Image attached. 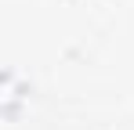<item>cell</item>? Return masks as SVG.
<instances>
[{"label": "cell", "mask_w": 134, "mask_h": 130, "mask_svg": "<svg viewBox=\"0 0 134 130\" xmlns=\"http://www.w3.org/2000/svg\"><path fill=\"white\" fill-rule=\"evenodd\" d=\"M18 101H22L18 76H15V72H4V116H7V119L18 116Z\"/></svg>", "instance_id": "6da1fadb"}]
</instances>
